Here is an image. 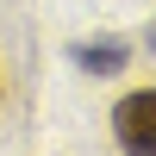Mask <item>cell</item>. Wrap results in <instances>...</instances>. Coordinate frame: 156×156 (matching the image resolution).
Returning <instances> with one entry per match:
<instances>
[{
	"mask_svg": "<svg viewBox=\"0 0 156 156\" xmlns=\"http://www.w3.org/2000/svg\"><path fill=\"white\" fill-rule=\"evenodd\" d=\"M81 69H94V75H112V69H125V44L119 37H94V44H75L69 50Z\"/></svg>",
	"mask_w": 156,
	"mask_h": 156,
	"instance_id": "2",
	"label": "cell"
},
{
	"mask_svg": "<svg viewBox=\"0 0 156 156\" xmlns=\"http://www.w3.org/2000/svg\"><path fill=\"white\" fill-rule=\"evenodd\" d=\"M112 137L125 156H156V87H137L112 106Z\"/></svg>",
	"mask_w": 156,
	"mask_h": 156,
	"instance_id": "1",
	"label": "cell"
},
{
	"mask_svg": "<svg viewBox=\"0 0 156 156\" xmlns=\"http://www.w3.org/2000/svg\"><path fill=\"white\" fill-rule=\"evenodd\" d=\"M150 50H156V31H150Z\"/></svg>",
	"mask_w": 156,
	"mask_h": 156,
	"instance_id": "3",
	"label": "cell"
}]
</instances>
